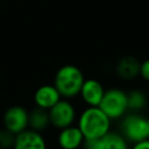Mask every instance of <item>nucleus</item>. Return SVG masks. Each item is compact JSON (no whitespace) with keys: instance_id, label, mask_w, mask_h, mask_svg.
<instances>
[{"instance_id":"obj_1","label":"nucleus","mask_w":149,"mask_h":149,"mask_svg":"<svg viewBox=\"0 0 149 149\" xmlns=\"http://www.w3.org/2000/svg\"><path fill=\"white\" fill-rule=\"evenodd\" d=\"M111 119L98 107L88 106L79 116L78 128L84 139H100L109 132Z\"/></svg>"},{"instance_id":"obj_2","label":"nucleus","mask_w":149,"mask_h":149,"mask_svg":"<svg viewBox=\"0 0 149 149\" xmlns=\"http://www.w3.org/2000/svg\"><path fill=\"white\" fill-rule=\"evenodd\" d=\"M83 72L74 65H64L58 69L55 74L54 86L59 92L61 97L73 98L79 94L84 83Z\"/></svg>"},{"instance_id":"obj_3","label":"nucleus","mask_w":149,"mask_h":149,"mask_svg":"<svg viewBox=\"0 0 149 149\" xmlns=\"http://www.w3.org/2000/svg\"><path fill=\"white\" fill-rule=\"evenodd\" d=\"M98 107L111 120L120 119L128 111L127 93L120 88H109L105 91Z\"/></svg>"},{"instance_id":"obj_4","label":"nucleus","mask_w":149,"mask_h":149,"mask_svg":"<svg viewBox=\"0 0 149 149\" xmlns=\"http://www.w3.org/2000/svg\"><path fill=\"white\" fill-rule=\"evenodd\" d=\"M148 119L139 115V114H125L122 116V121L120 125L121 135L126 139V141L135 143L148 139Z\"/></svg>"},{"instance_id":"obj_5","label":"nucleus","mask_w":149,"mask_h":149,"mask_svg":"<svg viewBox=\"0 0 149 149\" xmlns=\"http://www.w3.org/2000/svg\"><path fill=\"white\" fill-rule=\"evenodd\" d=\"M50 123L56 128H65L73 123L76 118V111L68 100L59 99L51 108L48 109Z\"/></svg>"},{"instance_id":"obj_6","label":"nucleus","mask_w":149,"mask_h":149,"mask_svg":"<svg viewBox=\"0 0 149 149\" xmlns=\"http://www.w3.org/2000/svg\"><path fill=\"white\" fill-rule=\"evenodd\" d=\"M3 126L13 134H19L28 126V112L21 106L9 107L3 115Z\"/></svg>"},{"instance_id":"obj_7","label":"nucleus","mask_w":149,"mask_h":149,"mask_svg":"<svg viewBox=\"0 0 149 149\" xmlns=\"http://www.w3.org/2000/svg\"><path fill=\"white\" fill-rule=\"evenodd\" d=\"M14 149H47V143L44 137L40 132L33 129H24L15 135Z\"/></svg>"},{"instance_id":"obj_8","label":"nucleus","mask_w":149,"mask_h":149,"mask_svg":"<svg viewBox=\"0 0 149 149\" xmlns=\"http://www.w3.org/2000/svg\"><path fill=\"white\" fill-rule=\"evenodd\" d=\"M105 90L102 85L95 79H85L79 94L88 106H99Z\"/></svg>"},{"instance_id":"obj_9","label":"nucleus","mask_w":149,"mask_h":149,"mask_svg":"<svg viewBox=\"0 0 149 149\" xmlns=\"http://www.w3.org/2000/svg\"><path fill=\"white\" fill-rule=\"evenodd\" d=\"M59 99L61 94L54 85H42L35 91L34 94V101L36 106L44 109L51 108Z\"/></svg>"},{"instance_id":"obj_10","label":"nucleus","mask_w":149,"mask_h":149,"mask_svg":"<svg viewBox=\"0 0 149 149\" xmlns=\"http://www.w3.org/2000/svg\"><path fill=\"white\" fill-rule=\"evenodd\" d=\"M84 141V135L78 127L72 125L62 128L58 135V144L62 149H78L81 147Z\"/></svg>"},{"instance_id":"obj_11","label":"nucleus","mask_w":149,"mask_h":149,"mask_svg":"<svg viewBox=\"0 0 149 149\" xmlns=\"http://www.w3.org/2000/svg\"><path fill=\"white\" fill-rule=\"evenodd\" d=\"M140 71V62L132 57L127 56L119 61L116 65V72L123 79H133L139 74Z\"/></svg>"},{"instance_id":"obj_12","label":"nucleus","mask_w":149,"mask_h":149,"mask_svg":"<svg viewBox=\"0 0 149 149\" xmlns=\"http://www.w3.org/2000/svg\"><path fill=\"white\" fill-rule=\"evenodd\" d=\"M49 123H50V119H49L48 109L36 106L34 109L28 112V126L30 127V129L41 132L45 129Z\"/></svg>"},{"instance_id":"obj_13","label":"nucleus","mask_w":149,"mask_h":149,"mask_svg":"<svg viewBox=\"0 0 149 149\" xmlns=\"http://www.w3.org/2000/svg\"><path fill=\"white\" fill-rule=\"evenodd\" d=\"M97 149H128V147L126 139L121 134L108 132L98 139Z\"/></svg>"},{"instance_id":"obj_14","label":"nucleus","mask_w":149,"mask_h":149,"mask_svg":"<svg viewBox=\"0 0 149 149\" xmlns=\"http://www.w3.org/2000/svg\"><path fill=\"white\" fill-rule=\"evenodd\" d=\"M127 102H128V109L140 111L147 104V95L141 90H133L127 93Z\"/></svg>"},{"instance_id":"obj_15","label":"nucleus","mask_w":149,"mask_h":149,"mask_svg":"<svg viewBox=\"0 0 149 149\" xmlns=\"http://www.w3.org/2000/svg\"><path fill=\"white\" fill-rule=\"evenodd\" d=\"M14 140H15V134L7 130L6 128L0 130V148L2 149L12 148L14 144Z\"/></svg>"},{"instance_id":"obj_16","label":"nucleus","mask_w":149,"mask_h":149,"mask_svg":"<svg viewBox=\"0 0 149 149\" xmlns=\"http://www.w3.org/2000/svg\"><path fill=\"white\" fill-rule=\"evenodd\" d=\"M139 74L149 81V59L140 63V71H139Z\"/></svg>"},{"instance_id":"obj_17","label":"nucleus","mask_w":149,"mask_h":149,"mask_svg":"<svg viewBox=\"0 0 149 149\" xmlns=\"http://www.w3.org/2000/svg\"><path fill=\"white\" fill-rule=\"evenodd\" d=\"M132 149H149V139H144L142 141L135 142Z\"/></svg>"},{"instance_id":"obj_18","label":"nucleus","mask_w":149,"mask_h":149,"mask_svg":"<svg viewBox=\"0 0 149 149\" xmlns=\"http://www.w3.org/2000/svg\"><path fill=\"white\" fill-rule=\"evenodd\" d=\"M147 128H148V139H149V119H148V125H147Z\"/></svg>"},{"instance_id":"obj_19","label":"nucleus","mask_w":149,"mask_h":149,"mask_svg":"<svg viewBox=\"0 0 149 149\" xmlns=\"http://www.w3.org/2000/svg\"><path fill=\"white\" fill-rule=\"evenodd\" d=\"M148 95H149V87H148Z\"/></svg>"},{"instance_id":"obj_20","label":"nucleus","mask_w":149,"mask_h":149,"mask_svg":"<svg viewBox=\"0 0 149 149\" xmlns=\"http://www.w3.org/2000/svg\"><path fill=\"white\" fill-rule=\"evenodd\" d=\"M0 149H2V148H0Z\"/></svg>"}]
</instances>
